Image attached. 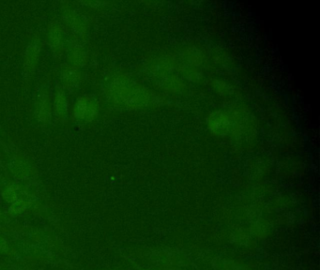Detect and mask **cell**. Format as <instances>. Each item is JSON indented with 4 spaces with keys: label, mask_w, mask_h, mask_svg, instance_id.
<instances>
[{
    "label": "cell",
    "mask_w": 320,
    "mask_h": 270,
    "mask_svg": "<svg viewBox=\"0 0 320 270\" xmlns=\"http://www.w3.org/2000/svg\"><path fill=\"white\" fill-rule=\"evenodd\" d=\"M209 121L211 123L210 124L211 125V128L214 129L216 132H219V131L223 132L224 130L228 129L229 123H230L228 116L225 113H223V112H221V113H215L214 117L213 118H210Z\"/></svg>",
    "instance_id": "cell-2"
},
{
    "label": "cell",
    "mask_w": 320,
    "mask_h": 270,
    "mask_svg": "<svg viewBox=\"0 0 320 270\" xmlns=\"http://www.w3.org/2000/svg\"><path fill=\"white\" fill-rule=\"evenodd\" d=\"M75 114L78 118L84 120H91L96 114V105L92 100L89 98H81L77 101Z\"/></svg>",
    "instance_id": "cell-1"
},
{
    "label": "cell",
    "mask_w": 320,
    "mask_h": 270,
    "mask_svg": "<svg viewBox=\"0 0 320 270\" xmlns=\"http://www.w3.org/2000/svg\"><path fill=\"white\" fill-rule=\"evenodd\" d=\"M4 249H6V242L4 241V239L0 237V250H4Z\"/></svg>",
    "instance_id": "cell-5"
},
{
    "label": "cell",
    "mask_w": 320,
    "mask_h": 270,
    "mask_svg": "<svg viewBox=\"0 0 320 270\" xmlns=\"http://www.w3.org/2000/svg\"><path fill=\"white\" fill-rule=\"evenodd\" d=\"M78 72L76 69L72 68H67L64 73H63V78H64V82L66 85L68 86H72V85H75L78 81Z\"/></svg>",
    "instance_id": "cell-3"
},
{
    "label": "cell",
    "mask_w": 320,
    "mask_h": 270,
    "mask_svg": "<svg viewBox=\"0 0 320 270\" xmlns=\"http://www.w3.org/2000/svg\"><path fill=\"white\" fill-rule=\"evenodd\" d=\"M56 104H57V112L60 114H64L65 113V108H66V103H65V99H64V96L62 93H59L57 95V101H56Z\"/></svg>",
    "instance_id": "cell-4"
}]
</instances>
